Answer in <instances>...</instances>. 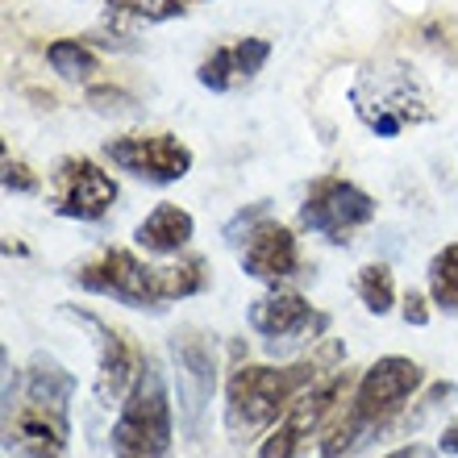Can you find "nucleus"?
<instances>
[{"mask_svg":"<svg viewBox=\"0 0 458 458\" xmlns=\"http://www.w3.org/2000/svg\"><path fill=\"white\" fill-rule=\"evenodd\" d=\"M75 375L63 371L55 359L38 354L30 362L25 400L17 409H4V450L13 458H67L72 442V404Z\"/></svg>","mask_w":458,"mask_h":458,"instance_id":"f257e3e1","label":"nucleus"},{"mask_svg":"<svg viewBox=\"0 0 458 458\" xmlns=\"http://www.w3.org/2000/svg\"><path fill=\"white\" fill-rule=\"evenodd\" d=\"M250 329L259 338H267V346H296V342H313L317 334L329 329V317L317 313L313 304L304 301L301 292H271L250 301Z\"/></svg>","mask_w":458,"mask_h":458,"instance_id":"f8f14e48","label":"nucleus"},{"mask_svg":"<svg viewBox=\"0 0 458 458\" xmlns=\"http://www.w3.org/2000/svg\"><path fill=\"white\" fill-rule=\"evenodd\" d=\"M171 437H175V421H171L167 384H163V371L146 359L130 396L121 400V417L113 425V450L121 458H163L171 450Z\"/></svg>","mask_w":458,"mask_h":458,"instance_id":"39448f33","label":"nucleus"},{"mask_svg":"<svg viewBox=\"0 0 458 458\" xmlns=\"http://www.w3.org/2000/svg\"><path fill=\"white\" fill-rule=\"evenodd\" d=\"M4 192H17V196H34L38 192V175L25 167L21 158L4 155Z\"/></svg>","mask_w":458,"mask_h":458,"instance_id":"412c9836","label":"nucleus"},{"mask_svg":"<svg viewBox=\"0 0 458 458\" xmlns=\"http://www.w3.org/2000/svg\"><path fill=\"white\" fill-rule=\"evenodd\" d=\"M404 321H409V326H429V304H425L421 292H409V296H404Z\"/></svg>","mask_w":458,"mask_h":458,"instance_id":"4be33fe9","label":"nucleus"},{"mask_svg":"<svg viewBox=\"0 0 458 458\" xmlns=\"http://www.w3.org/2000/svg\"><path fill=\"white\" fill-rule=\"evenodd\" d=\"M429 296H434L437 309L458 313V242L442 246L429 259Z\"/></svg>","mask_w":458,"mask_h":458,"instance_id":"6ab92c4d","label":"nucleus"},{"mask_svg":"<svg viewBox=\"0 0 458 458\" xmlns=\"http://www.w3.org/2000/svg\"><path fill=\"white\" fill-rule=\"evenodd\" d=\"M171 362H175V384H180V412L188 434H200L205 409L217 392V346L200 329H180L171 338Z\"/></svg>","mask_w":458,"mask_h":458,"instance_id":"9d476101","label":"nucleus"},{"mask_svg":"<svg viewBox=\"0 0 458 458\" xmlns=\"http://www.w3.org/2000/svg\"><path fill=\"white\" fill-rule=\"evenodd\" d=\"M196 233V221L188 208L180 205H158L142 225L133 229V242L142 246L146 254H180Z\"/></svg>","mask_w":458,"mask_h":458,"instance_id":"dca6fc26","label":"nucleus"},{"mask_svg":"<svg viewBox=\"0 0 458 458\" xmlns=\"http://www.w3.org/2000/svg\"><path fill=\"white\" fill-rule=\"evenodd\" d=\"M242 271L263 284H284L301 271V246L296 233L279 221H259L246 229V246H242Z\"/></svg>","mask_w":458,"mask_h":458,"instance_id":"ddd939ff","label":"nucleus"},{"mask_svg":"<svg viewBox=\"0 0 458 458\" xmlns=\"http://www.w3.org/2000/svg\"><path fill=\"white\" fill-rule=\"evenodd\" d=\"M47 63H50V72H59L63 80H75V84H88L100 72L97 50L88 47L84 38H59V42H50Z\"/></svg>","mask_w":458,"mask_h":458,"instance_id":"f3484780","label":"nucleus"},{"mask_svg":"<svg viewBox=\"0 0 458 458\" xmlns=\"http://www.w3.org/2000/svg\"><path fill=\"white\" fill-rule=\"evenodd\" d=\"M342 350L338 342H329L321 354L301 362H288V367H238L225 384V417L238 434H254V429H267L276 425L284 412L292 409V400L309 392V387L321 379L329 362H338Z\"/></svg>","mask_w":458,"mask_h":458,"instance_id":"20e7f679","label":"nucleus"},{"mask_svg":"<svg viewBox=\"0 0 458 458\" xmlns=\"http://www.w3.org/2000/svg\"><path fill=\"white\" fill-rule=\"evenodd\" d=\"M301 221L313 233H321L326 242L342 246L350 242V233L375 221V200L362 188H354L350 180H338V175H326L317 180L309 192H304L301 205Z\"/></svg>","mask_w":458,"mask_h":458,"instance_id":"6e6552de","label":"nucleus"},{"mask_svg":"<svg viewBox=\"0 0 458 458\" xmlns=\"http://www.w3.org/2000/svg\"><path fill=\"white\" fill-rule=\"evenodd\" d=\"M105 155L146 183H175L192 171V150L171 133H121L105 142Z\"/></svg>","mask_w":458,"mask_h":458,"instance_id":"9b49d317","label":"nucleus"},{"mask_svg":"<svg viewBox=\"0 0 458 458\" xmlns=\"http://www.w3.org/2000/svg\"><path fill=\"white\" fill-rule=\"evenodd\" d=\"M117 200V183L92 158L67 155L50 171V208L67 221H100Z\"/></svg>","mask_w":458,"mask_h":458,"instance_id":"1a4fd4ad","label":"nucleus"},{"mask_svg":"<svg viewBox=\"0 0 458 458\" xmlns=\"http://www.w3.org/2000/svg\"><path fill=\"white\" fill-rule=\"evenodd\" d=\"M113 13H130V17H142V21H171V17H183V0H109Z\"/></svg>","mask_w":458,"mask_h":458,"instance_id":"aec40b11","label":"nucleus"},{"mask_svg":"<svg viewBox=\"0 0 458 458\" xmlns=\"http://www.w3.org/2000/svg\"><path fill=\"white\" fill-rule=\"evenodd\" d=\"M350 392H354V379H350L346 371L329 375V379L313 384L309 392H301V396L292 400V409L271 425V434L263 437L259 458H301L304 450H309V442L326 429L329 417L342 409V400H346Z\"/></svg>","mask_w":458,"mask_h":458,"instance_id":"0eeeda50","label":"nucleus"},{"mask_svg":"<svg viewBox=\"0 0 458 458\" xmlns=\"http://www.w3.org/2000/svg\"><path fill=\"white\" fill-rule=\"evenodd\" d=\"M384 458H425V446H400V450H392V454H384Z\"/></svg>","mask_w":458,"mask_h":458,"instance_id":"b1692460","label":"nucleus"},{"mask_svg":"<svg viewBox=\"0 0 458 458\" xmlns=\"http://www.w3.org/2000/svg\"><path fill=\"white\" fill-rule=\"evenodd\" d=\"M437 450H442V454H454V458H458V425H446V434L437 437Z\"/></svg>","mask_w":458,"mask_h":458,"instance_id":"5701e85b","label":"nucleus"},{"mask_svg":"<svg viewBox=\"0 0 458 458\" xmlns=\"http://www.w3.org/2000/svg\"><path fill=\"white\" fill-rule=\"evenodd\" d=\"M359 117L371 125L379 138H396L404 125H417V121L429 117V97H425L421 80L409 72V67H367L359 75V84L350 92Z\"/></svg>","mask_w":458,"mask_h":458,"instance_id":"423d86ee","label":"nucleus"},{"mask_svg":"<svg viewBox=\"0 0 458 458\" xmlns=\"http://www.w3.org/2000/svg\"><path fill=\"white\" fill-rule=\"evenodd\" d=\"M354 292H359L362 309L371 317H387L396 309V276L387 263H367L359 267V279H354Z\"/></svg>","mask_w":458,"mask_h":458,"instance_id":"a211bd4d","label":"nucleus"},{"mask_svg":"<svg viewBox=\"0 0 458 458\" xmlns=\"http://www.w3.org/2000/svg\"><path fill=\"white\" fill-rule=\"evenodd\" d=\"M80 288L109 296V301L125 304V309H163L175 304L183 296L208 288L205 259H188L175 267H146L138 254L130 250H105L92 263H84L75 271Z\"/></svg>","mask_w":458,"mask_h":458,"instance_id":"7ed1b4c3","label":"nucleus"},{"mask_svg":"<svg viewBox=\"0 0 458 458\" xmlns=\"http://www.w3.org/2000/svg\"><path fill=\"white\" fill-rule=\"evenodd\" d=\"M80 321L84 326L97 329V350H100V362H97V379H100V396H109V400H125L130 396V387L133 379L142 375L146 359L138 354V346H133L121 329H113L109 321H100V317L92 313H80Z\"/></svg>","mask_w":458,"mask_h":458,"instance_id":"4468645a","label":"nucleus"},{"mask_svg":"<svg viewBox=\"0 0 458 458\" xmlns=\"http://www.w3.org/2000/svg\"><path fill=\"white\" fill-rule=\"evenodd\" d=\"M425 384V371L421 362L404 359V354H384V359H375L362 379L354 384L350 392V409L329 437L321 442V458H350L359 446H367L379 429L396 421L404 404L417 396V387Z\"/></svg>","mask_w":458,"mask_h":458,"instance_id":"f03ea898","label":"nucleus"},{"mask_svg":"<svg viewBox=\"0 0 458 458\" xmlns=\"http://www.w3.org/2000/svg\"><path fill=\"white\" fill-rule=\"evenodd\" d=\"M267 59H271V42H267V38H238V42L213 50V55L200 63L196 80H200L208 92H233V88L250 84L254 75L267 67Z\"/></svg>","mask_w":458,"mask_h":458,"instance_id":"2eb2a0df","label":"nucleus"}]
</instances>
